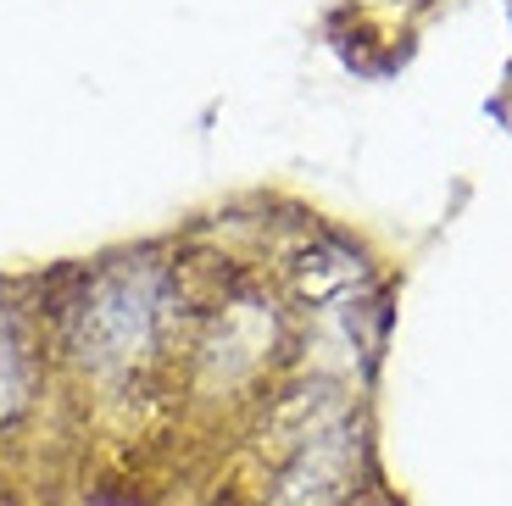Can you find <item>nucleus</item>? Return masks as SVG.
Listing matches in <instances>:
<instances>
[{
	"instance_id": "1",
	"label": "nucleus",
	"mask_w": 512,
	"mask_h": 506,
	"mask_svg": "<svg viewBox=\"0 0 512 506\" xmlns=\"http://www.w3.org/2000/svg\"><path fill=\"white\" fill-rule=\"evenodd\" d=\"M23 401H28V362H23V345H17V334L0 323V418H12Z\"/></svg>"
}]
</instances>
